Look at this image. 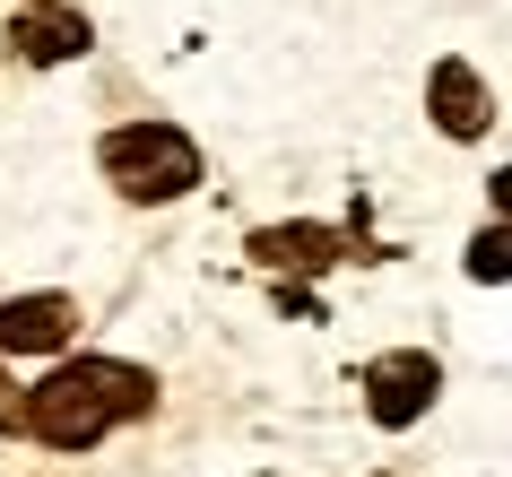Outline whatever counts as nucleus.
Segmentation results:
<instances>
[{
    "instance_id": "obj_10",
    "label": "nucleus",
    "mask_w": 512,
    "mask_h": 477,
    "mask_svg": "<svg viewBox=\"0 0 512 477\" xmlns=\"http://www.w3.org/2000/svg\"><path fill=\"white\" fill-rule=\"evenodd\" d=\"M495 217H512V165L495 174Z\"/></svg>"
},
{
    "instance_id": "obj_3",
    "label": "nucleus",
    "mask_w": 512,
    "mask_h": 477,
    "mask_svg": "<svg viewBox=\"0 0 512 477\" xmlns=\"http://www.w3.org/2000/svg\"><path fill=\"white\" fill-rule=\"evenodd\" d=\"M434 391H443V373H434L426 347H400V356H374L365 365V408H374V425H417L434 408Z\"/></svg>"
},
{
    "instance_id": "obj_2",
    "label": "nucleus",
    "mask_w": 512,
    "mask_h": 477,
    "mask_svg": "<svg viewBox=\"0 0 512 477\" xmlns=\"http://www.w3.org/2000/svg\"><path fill=\"white\" fill-rule=\"evenodd\" d=\"M96 165H105V183L122 200H183L200 183V148L174 122H122V131H105Z\"/></svg>"
},
{
    "instance_id": "obj_8",
    "label": "nucleus",
    "mask_w": 512,
    "mask_h": 477,
    "mask_svg": "<svg viewBox=\"0 0 512 477\" xmlns=\"http://www.w3.org/2000/svg\"><path fill=\"white\" fill-rule=\"evenodd\" d=\"M469 278H512V226H486L469 243Z\"/></svg>"
},
{
    "instance_id": "obj_4",
    "label": "nucleus",
    "mask_w": 512,
    "mask_h": 477,
    "mask_svg": "<svg viewBox=\"0 0 512 477\" xmlns=\"http://www.w3.org/2000/svg\"><path fill=\"white\" fill-rule=\"evenodd\" d=\"M9 53L35 61V70L79 61V53H87V18H79V9H61V0H27V9L9 18Z\"/></svg>"
},
{
    "instance_id": "obj_5",
    "label": "nucleus",
    "mask_w": 512,
    "mask_h": 477,
    "mask_svg": "<svg viewBox=\"0 0 512 477\" xmlns=\"http://www.w3.org/2000/svg\"><path fill=\"white\" fill-rule=\"evenodd\" d=\"M70 330H79V304H70V295H9V304H0V356L61 347Z\"/></svg>"
},
{
    "instance_id": "obj_9",
    "label": "nucleus",
    "mask_w": 512,
    "mask_h": 477,
    "mask_svg": "<svg viewBox=\"0 0 512 477\" xmlns=\"http://www.w3.org/2000/svg\"><path fill=\"white\" fill-rule=\"evenodd\" d=\"M0 434H27V391L18 382H0Z\"/></svg>"
},
{
    "instance_id": "obj_6",
    "label": "nucleus",
    "mask_w": 512,
    "mask_h": 477,
    "mask_svg": "<svg viewBox=\"0 0 512 477\" xmlns=\"http://www.w3.org/2000/svg\"><path fill=\"white\" fill-rule=\"evenodd\" d=\"M434 122H443L452 139H478L486 122H495V96L478 87L469 61H434Z\"/></svg>"
},
{
    "instance_id": "obj_1",
    "label": "nucleus",
    "mask_w": 512,
    "mask_h": 477,
    "mask_svg": "<svg viewBox=\"0 0 512 477\" xmlns=\"http://www.w3.org/2000/svg\"><path fill=\"white\" fill-rule=\"evenodd\" d=\"M148 408H157V373L122 365V356H79V365L44 373L27 391V434L53 451H87V443H105L113 425L148 417Z\"/></svg>"
},
{
    "instance_id": "obj_7",
    "label": "nucleus",
    "mask_w": 512,
    "mask_h": 477,
    "mask_svg": "<svg viewBox=\"0 0 512 477\" xmlns=\"http://www.w3.org/2000/svg\"><path fill=\"white\" fill-rule=\"evenodd\" d=\"M252 261L261 269H330L339 235L330 226H270V235H252Z\"/></svg>"
}]
</instances>
